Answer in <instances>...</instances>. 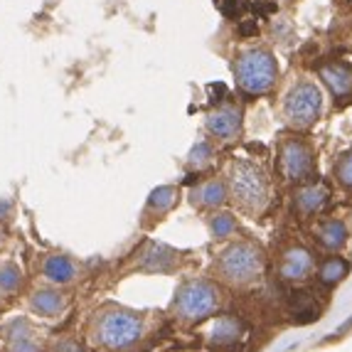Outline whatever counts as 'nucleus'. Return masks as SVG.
Returning a JSON list of instances; mask_svg holds the SVG:
<instances>
[{"mask_svg": "<svg viewBox=\"0 0 352 352\" xmlns=\"http://www.w3.org/2000/svg\"><path fill=\"white\" fill-rule=\"evenodd\" d=\"M291 313L298 323H311L318 318V303L311 294H296L291 303Z\"/></svg>", "mask_w": 352, "mask_h": 352, "instance_id": "obj_16", "label": "nucleus"}, {"mask_svg": "<svg viewBox=\"0 0 352 352\" xmlns=\"http://www.w3.org/2000/svg\"><path fill=\"white\" fill-rule=\"evenodd\" d=\"M232 195L244 210L258 212L269 200V177L252 160H236L232 165Z\"/></svg>", "mask_w": 352, "mask_h": 352, "instance_id": "obj_2", "label": "nucleus"}, {"mask_svg": "<svg viewBox=\"0 0 352 352\" xmlns=\"http://www.w3.org/2000/svg\"><path fill=\"white\" fill-rule=\"evenodd\" d=\"M45 276L57 283L72 281L74 278V264L67 256H50L45 261Z\"/></svg>", "mask_w": 352, "mask_h": 352, "instance_id": "obj_15", "label": "nucleus"}, {"mask_svg": "<svg viewBox=\"0 0 352 352\" xmlns=\"http://www.w3.org/2000/svg\"><path fill=\"white\" fill-rule=\"evenodd\" d=\"M173 261H175V254H173L170 249L163 247V244H151V249L143 254L141 266L151 271H165V269H170Z\"/></svg>", "mask_w": 352, "mask_h": 352, "instance_id": "obj_14", "label": "nucleus"}, {"mask_svg": "<svg viewBox=\"0 0 352 352\" xmlns=\"http://www.w3.org/2000/svg\"><path fill=\"white\" fill-rule=\"evenodd\" d=\"M72 352H79V350H72Z\"/></svg>", "mask_w": 352, "mask_h": 352, "instance_id": "obj_27", "label": "nucleus"}, {"mask_svg": "<svg viewBox=\"0 0 352 352\" xmlns=\"http://www.w3.org/2000/svg\"><path fill=\"white\" fill-rule=\"evenodd\" d=\"M62 305H65V298L54 291H40V294L32 296V308L42 316H54V313L62 311Z\"/></svg>", "mask_w": 352, "mask_h": 352, "instance_id": "obj_18", "label": "nucleus"}, {"mask_svg": "<svg viewBox=\"0 0 352 352\" xmlns=\"http://www.w3.org/2000/svg\"><path fill=\"white\" fill-rule=\"evenodd\" d=\"M323 111V94L316 82H298L283 99V118L294 129H308Z\"/></svg>", "mask_w": 352, "mask_h": 352, "instance_id": "obj_3", "label": "nucleus"}, {"mask_svg": "<svg viewBox=\"0 0 352 352\" xmlns=\"http://www.w3.org/2000/svg\"><path fill=\"white\" fill-rule=\"evenodd\" d=\"M241 333V325L239 320L234 318H222L214 330H212V342H217V345H229V342H234Z\"/></svg>", "mask_w": 352, "mask_h": 352, "instance_id": "obj_19", "label": "nucleus"}, {"mask_svg": "<svg viewBox=\"0 0 352 352\" xmlns=\"http://www.w3.org/2000/svg\"><path fill=\"white\" fill-rule=\"evenodd\" d=\"M207 129H210L212 135H217L222 141H232L241 129V111L239 106L234 104H224L219 109L207 116Z\"/></svg>", "mask_w": 352, "mask_h": 352, "instance_id": "obj_8", "label": "nucleus"}, {"mask_svg": "<svg viewBox=\"0 0 352 352\" xmlns=\"http://www.w3.org/2000/svg\"><path fill=\"white\" fill-rule=\"evenodd\" d=\"M278 165H281V175L286 177V180L300 182V180H305V177H311V173H313L311 148L305 146L303 141L283 143Z\"/></svg>", "mask_w": 352, "mask_h": 352, "instance_id": "obj_7", "label": "nucleus"}, {"mask_svg": "<svg viewBox=\"0 0 352 352\" xmlns=\"http://www.w3.org/2000/svg\"><path fill=\"white\" fill-rule=\"evenodd\" d=\"M219 294L210 281H190L177 291L175 308L188 320H202L217 308Z\"/></svg>", "mask_w": 352, "mask_h": 352, "instance_id": "obj_6", "label": "nucleus"}, {"mask_svg": "<svg viewBox=\"0 0 352 352\" xmlns=\"http://www.w3.org/2000/svg\"><path fill=\"white\" fill-rule=\"evenodd\" d=\"M234 76L247 94H266L278 76V65L276 59L271 57V52L266 50H247L241 52L234 62Z\"/></svg>", "mask_w": 352, "mask_h": 352, "instance_id": "obj_1", "label": "nucleus"}, {"mask_svg": "<svg viewBox=\"0 0 352 352\" xmlns=\"http://www.w3.org/2000/svg\"><path fill=\"white\" fill-rule=\"evenodd\" d=\"M177 200V190L170 188V185H165V188H158L155 192L151 195V200H148V210L153 212H168Z\"/></svg>", "mask_w": 352, "mask_h": 352, "instance_id": "obj_20", "label": "nucleus"}, {"mask_svg": "<svg viewBox=\"0 0 352 352\" xmlns=\"http://www.w3.org/2000/svg\"><path fill=\"white\" fill-rule=\"evenodd\" d=\"M12 352H37V347L30 342V338H20V340H12Z\"/></svg>", "mask_w": 352, "mask_h": 352, "instance_id": "obj_25", "label": "nucleus"}, {"mask_svg": "<svg viewBox=\"0 0 352 352\" xmlns=\"http://www.w3.org/2000/svg\"><path fill=\"white\" fill-rule=\"evenodd\" d=\"M143 333V323L133 313L124 311H113L106 313L99 320V328H96V340L101 345L111 347V350H124V347L133 345Z\"/></svg>", "mask_w": 352, "mask_h": 352, "instance_id": "obj_5", "label": "nucleus"}, {"mask_svg": "<svg viewBox=\"0 0 352 352\" xmlns=\"http://www.w3.org/2000/svg\"><path fill=\"white\" fill-rule=\"evenodd\" d=\"M325 202H328V190L316 182V185H305L296 192V210L303 212V214H313V212L323 210Z\"/></svg>", "mask_w": 352, "mask_h": 352, "instance_id": "obj_11", "label": "nucleus"}, {"mask_svg": "<svg viewBox=\"0 0 352 352\" xmlns=\"http://www.w3.org/2000/svg\"><path fill=\"white\" fill-rule=\"evenodd\" d=\"M320 79L328 84V89L335 96H347L352 94V69L340 62L320 67Z\"/></svg>", "mask_w": 352, "mask_h": 352, "instance_id": "obj_10", "label": "nucleus"}, {"mask_svg": "<svg viewBox=\"0 0 352 352\" xmlns=\"http://www.w3.org/2000/svg\"><path fill=\"white\" fill-rule=\"evenodd\" d=\"M313 269V256L311 252H305L300 247L288 249L281 258V276L288 278V281H298V278H305Z\"/></svg>", "mask_w": 352, "mask_h": 352, "instance_id": "obj_9", "label": "nucleus"}, {"mask_svg": "<svg viewBox=\"0 0 352 352\" xmlns=\"http://www.w3.org/2000/svg\"><path fill=\"white\" fill-rule=\"evenodd\" d=\"M227 200V185L222 180H210L202 182L200 188L195 190V202H200L205 207H219Z\"/></svg>", "mask_w": 352, "mask_h": 352, "instance_id": "obj_13", "label": "nucleus"}, {"mask_svg": "<svg viewBox=\"0 0 352 352\" xmlns=\"http://www.w3.org/2000/svg\"><path fill=\"white\" fill-rule=\"evenodd\" d=\"M347 271H350V264H347L345 258L340 256H330L328 261H323V266H320V281L323 283H338L342 281V278L347 276Z\"/></svg>", "mask_w": 352, "mask_h": 352, "instance_id": "obj_17", "label": "nucleus"}, {"mask_svg": "<svg viewBox=\"0 0 352 352\" xmlns=\"http://www.w3.org/2000/svg\"><path fill=\"white\" fill-rule=\"evenodd\" d=\"M8 212H10V202H0V214H8Z\"/></svg>", "mask_w": 352, "mask_h": 352, "instance_id": "obj_26", "label": "nucleus"}, {"mask_svg": "<svg viewBox=\"0 0 352 352\" xmlns=\"http://www.w3.org/2000/svg\"><path fill=\"white\" fill-rule=\"evenodd\" d=\"M318 241L323 244L325 249H340L347 241V227L340 219H330L318 227Z\"/></svg>", "mask_w": 352, "mask_h": 352, "instance_id": "obj_12", "label": "nucleus"}, {"mask_svg": "<svg viewBox=\"0 0 352 352\" xmlns=\"http://www.w3.org/2000/svg\"><path fill=\"white\" fill-rule=\"evenodd\" d=\"M261 269H264V256L254 244H247V241L229 247L217 261L219 276L229 283L254 281L261 274Z\"/></svg>", "mask_w": 352, "mask_h": 352, "instance_id": "obj_4", "label": "nucleus"}, {"mask_svg": "<svg viewBox=\"0 0 352 352\" xmlns=\"http://www.w3.org/2000/svg\"><path fill=\"white\" fill-rule=\"evenodd\" d=\"M236 229V222L232 214H214L212 217V232L214 236H229Z\"/></svg>", "mask_w": 352, "mask_h": 352, "instance_id": "obj_21", "label": "nucleus"}, {"mask_svg": "<svg viewBox=\"0 0 352 352\" xmlns=\"http://www.w3.org/2000/svg\"><path fill=\"white\" fill-rule=\"evenodd\" d=\"M20 283V269L12 264H6L0 269V288L3 291H12Z\"/></svg>", "mask_w": 352, "mask_h": 352, "instance_id": "obj_23", "label": "nucleus"}, {"mask_svg": "<svg viewBox=\"0 0 352 352\" xmlns=\"http://www.w3.org/2000/svg\"><path fill=\"white\" fill-rule=\"evenodd\" d=\"M210 158H212V146L207 141H202V143H197V146L192 148L188 163L192 165V168H202L205 163H210Z\"/></svg>", "mask_w": 352, "mask_h": 352, "instance_id": "obj_22", "label": "nucleus"}, {"mask_svg": "<svg viewBox=\"0 0 352 352\" xmlns=\"http://www.w3.org/2000/svg\"><path fill=\"white\" fill-rule=\"evenodd\" d=\"M338 180H340L342 188L352 190V153L342 155L340 163H338Z\"/></svg>", "mask_w": 352, "mask_h": 352, "instance_id": "obj_24", "label": "nucleus"}]
</instances>
